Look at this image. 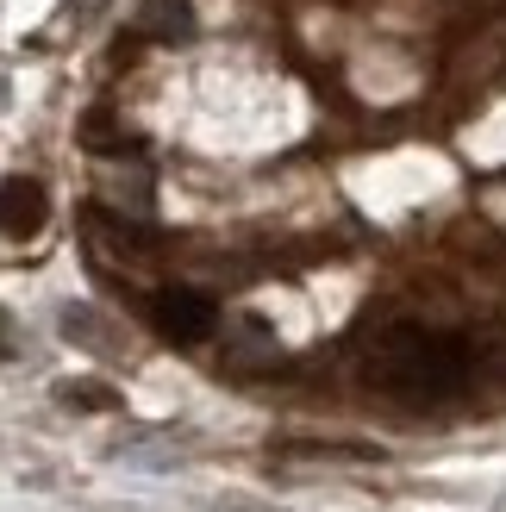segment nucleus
I'll use <instances>...</instances> for the list:
<instances>
[{
  "instance_id": "1",
  "label": "nucleus",
  "mask_w": 506,
  "mask_h": 512,
  "mask_svg": "<svg viewBox=\"0 0 506 512\" xmlns=\"http://www.w3.org/2000/svg\"><path fill=\"white\" fill-rule=\"evenodd\" d=\"M469 375H475L469 344L432 325H388L369 350V388H382L400 406H438L463 394Z\"/></svg>"
},
{
  "instance_id": "2",
  "label": "nucleus",
  "mask_w": 506,
  "mask_h": 512,
  "mask_svg": "<svg viewBox=\"0 0 506 512\" xmlns=\"http://www.w3.org/2000/svg\"><path fill=\"white\" fill-rule=\"evenodd\" d=\"M150 325H157L169 344H207L219 331V306L200 288H157L150 294Z\"/></svg>"
},
{
  "instance_id": "3",
  "label": "nucleus",
  "mask_w": 506,
  "mask_h": 512,
  "mask_svg": "<svg viewBox=\"0 0 506 512\" xmlns=\"http://www.w3.org/2000/svg\"><path fill=\"white\" fill-rule=\"evenodd\" d=\"M50 225V194L44 182H32V175H0V238H38Z\"/></svg>"
},
{
  "instance_id": "4",
  "label": "nucleus",
  "mask_w": 506,
  "mask_h": 512,
  "mask_svg": "<svg viewBox=\"0 0 506 512\" xmlns=\"http://www.w3.org/2000/svg\"><path fill=\"white\" fill-rule=\"evenodd\" d=\"M138 38H150V44H188L194 38V7H188V0H144Z\"/></svg>"
},
{
  "instance_id": "5",
  "label": "nucleus",
  "mask_w": 506,
  "mask_h": 512,
  "mask_svg": "<svg viewBox=\"0 0 506 512\" xmlns=\"http://www.w3.org/2000/svg\"><path fill=\"white\" fill-rule=\"evenodd\" d=\"M82 138H88V150H100V157H119V150H132V138H125L119 125H113V113H107V107H94V113H88Z\"/></svg>"
},
{
  "instance_id": "6",
  "label": "nucleus",
  "mask_w": 506,
  "mask_h": 512,
  "mask_svg": "<svg viewBox=\"0 0 506 512\" xmlns=\"http://www.w3.org/2000/svg\"><path fill=\"white\" fill-rule=\"evenodd\" d=\"M57 400L63 406H88V413H113V388H100V381H63V388H57Z\"/></svg>"
},
{
  "instance_id": "7",
  "label": "nucleus",
  "mask_w": 506,
  "mask_h": 512,
  "mask_svg": "<svg viewBox=\"0 0 506 512\" xmlns=\"http://www.w3.org/2000/svg\"><path fill=\"white\" fill-rule=\"evenodd\" d=\"M469 356H475V369L506 381V331H482V344H469Z\"/></svg>"
}]
</instances>
